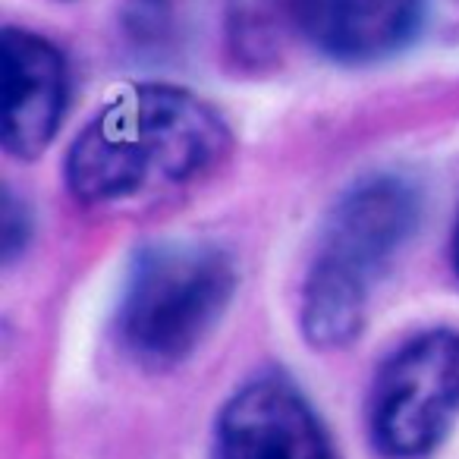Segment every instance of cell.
I'll return each instance as SVG.
<instances>
[{
	"mask_svg": "<svg viewBox=\"0 0 459 459\" xmlns=\"http://www.w3.org/2000/svg\"><path fill=\"white\" fill-rule=\"evenodd\" d=\"M230 148L233 135L204 98L139 82L117 91L73 139L64 179L85 208H126L202 183Z\"/></svg>",
	"mask_w": 459,
	"mask_h": 459,
	"instance_id": "6da1fadb",
	"label": "cell"
},
{
	"mask_svg": "<svg viewBox=\"0 0 459 459\" xmlns=\"http://www.w3.org/2000/svg\"><path fill=\"white\" fill-rule=\"evenodd\" d=\"M421 221V192L400 173H371L327 211L302 281L299 327L315 350H343L365 331L371 290Z\"/></svg>",
	"mask_w": 459,
	"mask_h": 459,
	"instance_id": "7a4b0ae2",
	"label": "cell"
},
{
	"mask_svg": "<svg viewBox=\"0 0 459 459\" xmlns=\"http://www.w3.org/2000/svg\"><path fill=\"white\" fill-rule=\"evenodd\" d=\"M227 249L198 239L152 243L133 255L117 302V340L133 362L173 368L186 362L227 315L237 293Z\"/></svg>",
	"mask_w": 459,
	"mask_h": 459,
	"instance_id": "3957f363",
	"label": "cell"
},
{
	"mask_svg": "<svg viewBox=\"0 0 459 459\" xmlns=\"http://www.w3.org/2000/svg\"><path fill=\"white\" fill-rule=\"evenodd\" d=\"M459 419V331L434 327L390 352L368 390V434L384 459H425Z\"/></svg>",
	"mask_w": 459,
	"mask_h": 459,
	"instance_id": "277c9868",
	"label": "cell"
},
{
	"mask_svg": "<svg viewBox=\"0 0 459 459\" xmlns=\"http://www.w3.org/2000/svg\"><path fill=\"white\" fill-rule=\"evenodd\" d=\"M0 142L20 160L48 152L70 108V64L32 29H0Z\"/></svg>",
	"mask_w": 459,
	"mask_h": 459,
	"instance_id": "5b68a950",
	"label": "cell"
},
{
	"mask_svg": "<svg viewBox=\"0 0 459 459\" xmlns=\"http://www.w3.org/2000/svg\"><path fill=\"white\" fill-rule=\"evenodd\" d=\"M211 459H337L321 425L290 377L258 375L223 403Z\"/></svg>",
	"mask_w": 459,
	"mask_h": 459,
	"instance_id": "8992f818",
	"label": "cell"
},
{
	"mask_svg": "<svg viewBox=\"0 0 459 459\" xmlns=\"http://www.w3.org/2000/svg\"><path fill=\"white\" fill-rule=\"evenodd\" d=\"M299 45L343 66L406 51L428 22V0H293Z\"/></svg>",
	"mask_w": 459,
	"mask_h": 459,
	"instance_id": "52a82bcc",
	"label": "cell"
},
{
	"mask_svg": "<svg viewBox=\"0 0 459 459\" xmlns=\"http://www.w3.org/2000/svg\"><path fill=\"white\" fill-rule=\"evenodd\" d=\"M223 45L237 70H277L290 48L299 45L293 0H227Z\"/></svg>",
	"mask_w": 459,
	"mask_h": 459,
	"instance_id": "ba28073f",
	"label": "cell"
},
{
	"mask_svg": "<svg viewBox=\"0 0 459 459\" xmlns=\"http://www.w3.org/2000/svg\"><path fill=\"white\" fill-rule=\"evenodd\" d=\"M29 239H32V214H29V204L20 202L13 192H4V204H0V252H4V262H13L16 255L29 249Z\"/></svg>",
	"mask_w": 459,
	"mask_h": 459,
	"instance_id": "9c48e42d",
	"label": "cell"
},
{
	"mask_svg": "<svg viewBox=\"0 0 459 459\" xmlns=\"http://www.w3.org/2000/svg\"><path fill=\"white\" fill-rule=\"evenodd\" d=\"M453 271H456L459 277V217H456V227H453Z\"/></svg>",
	"mask_w": 459,
	"mask_h": 459,
	"instance_id": "30bf717a",
	"label": "cell"
}]
</instances>
